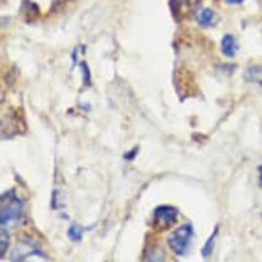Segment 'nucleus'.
<instances>
[{"instance_id": "0eeeda50", "label": "nucleus", "mask_w": 262, "mask_h": 262, "mask_svg": "<svg viewBox=\"0 0 262 262\" xmlns=\"http://www.w3.org/2000/svg\"><path fill=\"white\" fill-rule=\"evenodd\" d=\"M217 234H218V228H215L214 233H213L212 235H211V237H209V239L207 240L205 248L202 249L203 257H208V256L212 254L213 248H214V242H215V237H217Z\"/></svg>"}, {"instance_id": "f03ea898", "label": "nucleus", "mask_w": 262, "mask_h": 262, "mask_svg": "<svg viewBox=\"0 0 262 262\" xmlns=\"http://www.w3.org/2000/svg\"><path fill=\"white\" fill-rule=\"evenodd\" d=\"M192 236H193V228L190 224H185L178 228L169 237L170 249L176 255H185L191 245Z\"/></svg>"}, {"instance_id": "20e7f679", "label": "nucleus", "mask_w": 262, "mask_h": 262, "mask_svg": "<svg viewBox=\"0 0 262 262\" xmlns=\"http://www.w3.org/2000/svg\"><path fill=\"white\" fill-rule=\"evenodd\" d=\"M176 219H178V209H175L173 207L161 206L155 209V221L164 227L173 224Z\"/></svg>"}, {"instance_id": "423d86ee", "label": "nucleus", "mask_w": 262, "mask_h": 262, "mask_svg": "<svg viewBox=\"0 0 262 262\" xmlns=\"http://www.w3.org/2000/svg\"><path fill=\"white\" fill-rule=\"evenodd\" d=\"M213 17H214V14H213L211 9H203V10L200 11L199 16H197V21H199L201 26L207 27L212 24Z\"/></svg>"}, {"instance_id": "7ed1b4c3", "label": "nucleus", "mask_w": 262, "mask_h": 262, "mask_svg": "<svg viewBox=\"0 0 262 262\" xmlns=\"http://www.w3.org/2000/svg\"><path fill=\"white\" fill-rule=\"evenodd\" d=\"M33 256H39L41 258H46L43 252L39 250V248L35 243L26 240V242H19L15 246L11 260L13 261H24L32 258Z\"/></svg>"}, {"instance_id": "9d476101", "label": "nucleus", "mask_w": 262, "mask_h": 262, "mask_svg": "<svg viewBox=\"0 0 262 262\" xmlns=\"http://www.w3.org/2000/svg\"><path fill=\"white\" fill-rule=\"evenodd\" d=\"M243 2L244 0H227V3H229V4H240Z\"/></svg>"}, {"instance_id": "f257e3e1", "label": "nucleus", "mask_w": 262, "mask_h": 262, "mask_svg": "<svg viewBox=\"0 0 262 262\" xmlns=\"http://www.w3.org/2000/svg\"><path fill=\"white\" fill-rule=\"evenodd\" d=\"M23 202L14 192H8L2 197V217L0 224L3 229H11L17 227L23 217Z\"/></svg>"}, {"instance_id": "39448f33", "label": "nucleus", "mask_w": 262, "mask_h": 262, "mask_svg": "<svg viewBox=\"0 0 262 262\" xmlns=\"http://www.w3.org/2000/svg\"><path fill=\"white\" fill-rule=\"evenodd\" d=\"M237 51V42L234 36L225 35L222 39V52L227 57H234Z\"/></svg>"}, {"instance_id": "1a4fd4ad", "label": "nucleus", "mask_w": 262, "mask_h": 262, "mask_svg": "<svg viewBox=\"0 0 262 262\" xmlns=\"http://www.w3.org/2000/svg\"><path fill=\"white\" fill-rule=\"evenodd\" d=\"M68 235L72 240H74V242H79V240H81V235H83V233H81V230L79 229L78 227L73 225L68 231Z\"/></svg>"}, {"instance_id": "6e6552de", "label": "nucleus", "mask_w": 262, "mask_h": 262, "mask_svg": "<svg viewBox=\"0 0 262 262\" xmlns=\"http://www.w3.org/2000/svg\"><path fill=\"white\" fill-rule=\"evenodd\" d=\"M8 243H9V235H8V230L3 229L2 228V233H0V257L5 255V251H7L8 248Z\"/></svg>"}]
</instances>
